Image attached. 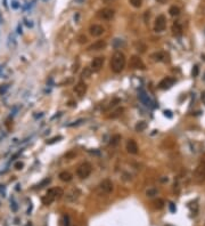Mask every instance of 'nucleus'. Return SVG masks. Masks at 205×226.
Here are the masks:
<instances>
[{"mask_svg": "<svg viewBox=\"0 0 205 226\" xmlns=\"http://www.w3.org/2000/svg\"><path fill=\"white\" fill-rule=\"evenodd\" d=\"M125 56L124 54L121 51H116L114 53V55L112 56V60H111V69L114 73H121L125 66Z\"/></svg>", "mask_w": 205, "mask_h": 226, "instance_id": "f257e3e1", "label": "nucleus"}, {"mask_svg": "<svg viewBox=\"0 0 205 226\" xmlns=\"http://www.w3.org/2000/svg\"><path fill=\"white\" fill-rule=\"evenodd\" d=\"M62 195H64V191L62 190L61 187H54L48 190V192L46 193V195L42 196L41 201L45 205H50L56 199H59L62 198Z\"/></svg>", "mask_w": 205, "mask_h": 226, "instance_id": "f03ea898", "label": "nucleus"}, {"mask_svg": "<svg viewBox=\"0 0 205 226\" xmlns=\"http://www.w3.org/2000/svg\"><path fill=\"white\" fill-rule=\"evenodd\" d=\"M91 171H92L91 164L89 163V162H83V163H81L78 167L76 175H78V177H80L81 179H84V178H87V177L90 176Z\"/></svg>", "mask_w": 205, "mask_h": 226, "instance_id": "7ed1b4c3", "label": "nucleus"}, {"mask_svg": "<svg viewBox=\"0 0 205 226\" xmlns=\"http://www.w3.org/2000/svg\"><path fill=\"white\" fill-rule=\"evenodd\" d=\"M194 178L197 183H202L203 181H205V161L201 162L195 169Z\"/></svg>", "mask_w": 205, "mask_h": 226, "instance_id": "20e7f679", "label": "nucleus"}, {"mask_svg": "<svg viewBox=\"0 0 205 226\" xmlns=\"http://www.w3.org/2000/svg\"><path fill=\"white\" fill-rule=\"evenodd\" d=\"M115 15V11L112 8H102V9L98 10L97 13V16L98 18L104 21H111Z\"/></svg>", "mask_w": 205, "mask_h": 226, "instance_id": "39448f33", "label": "nucleus"}, {"mask_svg": "<svg viewBox=\"0 0 205 226\" xmlns=\"http://www.w3.org/2000/svg\"><path fill=\"white\" fill-rule=\"evenodd\" d=\"M166 28V18L164 15H158L155 20V24H154V30L155 32H163Z\"/></svg>", "mask_w": 205, "mask_h": 226, "instance_id": "423d86ee", "label": "nucleus"}, {"mask_svg": "<svg viewBox=\"0 0 205 226\" xmlns=\"http://www.w3.org/2000/svg\"><path fill=\"white\" fill-rule=\"evenodd\" d=\"M130 66L134 70H145L146 69L143 60L137 55H133L130 57Z\"/></svg>", "mask_w": 205, "mask_h": 226, "instance_id": "0eeeda50", "label": "nucleus"}, {"mask_svg": "<svg viewBox=\"0 0 205 226\" xmlns=\"http://www.w3.org/2000/svg\"><path fill=\"white\" fill-rule=\"evenodd\" d=\"M98 188H99V191L102 192V194H110V193H112L113 188H114V187H113L112 181H110V179H104L102 183L99 184Z\"/></svg>", "mask_w": 205, "mask_h": 226, "instance_id": "6e6552de", "label": "nucleus"}, {"mask_svg": "<svg viewBox=\"0 0 205 226\" xmlns=\"http://www.w3.org/2000/svg\"><path fill=\"white\" fill-rule=\"evenodd\" d=\"M104 57L99 56V57H96L91 61L90 64V69L92 72H99L102 69V65H104Z\"/></svg>", "mask_w": 205, "mask_h": 226, "instance_id": "1a4fd4ad", "label": "nucleus"}, {"mask_svg": "<svg viewBox=\"0 0 205 226\" xmlns=\"http://www.w3.org/2000/svg\"><path fill=\"white\" fill-rule=\"evenodd\" d=\"M174 83H175V79H174V78L166 77V78H164L163 80H161V81H160V83H158V88H160V89H163V90H165V89L171 88Z\"/></svg>", "mask_w": 205, "mask_h": 226, "instance_id": "9d476101", "label": "nucleus"}, {"mask_svg": "<svg viewBox=\"0 0 205 226\" xmlns=\"http://www.w3.org/2000/svg\"><path fill=\"white\" fill-rule=\"evenodd\" d=\"M104 32H105V29L99 24H92L89 28V33L92 37H100Z\"/></svg>", "mask_w": 205, "mask_h": 226, "instance_id": "9b49d317", "label": "nucleus"}, {"mask_svg": "<svg viewBox=\"0 0 205 226\" xmlns=\"http://www.w3.org/2000/svg\"><path fill=\"white\" fill-rule=\"evenodd\" d=\"M138 97H139V101L143 103L145 106H148V107L153 106V101L151 99V97H149L146 92H144V90H140V92H139Z\"/></svg>", "mask_w": 205, "mask_h": 226, "instance_id": "f8f14e48", "label": "nucleus"}, {"mask_svg": "<svg viewBox=\"0 0 205 226\" xmlns=\"http://www.w3.org/2000/svg\"><path fill=\"white\" fill-rule=\"evenodd\" d=\"M106 46H107V43H106V41L104 40H97L96 42H93L92 45H90L89 47H88V50H91V51H97V50H102V49H105L106 48Z\"/></svg>", "mask_w": 205, "mask_h": 226, "instance_id": "ddd939ff", "label": "nucleus"}, {"mask_svg": "<svg viewBox=\"0 0 205 226\" xmlns=\"http://www.w3.org/2000/svg\"><path fill=\"white\" fill-rule=\"evenodd\" d=\"M151 57L155 62H169V55L164 51H157L151 55Z\"/></svg>", "mask_w": 205, "mask_h": 226, "instance_id": "4468645a", "label": "nucleus"}, {"mask_svg": "<svg viewBox=\"0 0 205 226\" xmlns=\"http://www.w3.org/2000/svg\"><path fill=\"white\" fill-rule=\"evenodd\" d=\"M87 89H88L87 85H86L83 81H80V82H78V83L75 85V87H74V92H75V94H78L80 97H82V96L87 92Z\"/></svg>", "mask_w": 205, "mask_h": 226, "instance_id": "2eb2a0df", "label": "nucleus"}, {"mask_svg": "<svg viewBox=\"0 0 205 226\" xmlns=\"http://www.w3.org/2000/svg\"><path fill=\"white\" fill-rule=\"evenodd\" d=\"M138 145L136 143V141L133 139H129L127 142V151L129 152L130 154H137L138 153Z\"/></svg>", "mask_w": 205, "mask_h": 226, "instance_id": "dca6fc26", "label": "nucleus"}, {"mask_svg": "<svg viewBox=\"0 0 205 226\" xmlns=\"http://www.w3.org/2000/svg\"><path fill=\"white\" fill-rule=\"evenodd\" d=\"M80 195H81V191L79 188H73L66 194V200L67 201H75L76 199H79Z\"/></svg>", "mask_w": 205, "mask_h": 226, "instance_id": "f3484780", "label": "nucleus"}, {"mask_svg": "<svg viewBox=\"0 0 205 226\" xmlns=\"http://www.w3.org/2000/svg\"><path fill=\"white\" fill-rule=\"evenodd\" d=\"M172 33H173L175 37H180L182 34V26L180 25V23L175 22L172 25Z\"/></svg>", "mask_w": 205, "mask_h": 226, "instance_id": "a211bd4d", "label": "nucleus"}, {"mask_svg": "<svg viewBox=\"0 0 205 226\" xmlns=\"http://www.w3.org/2000/svg\"><path fill=\"white\" fill-rule=\"evenodd\" d=\"M72 178H73V176H72L71 173H69V171H62L61 174H59V179L63 181V182H71Z\"/></svg>", "mask_w": 205, "mask_h": 226, "instance_id": "6ab92c4d", "label": "nucleus"}, {"mask_svg": "<svg viewBox=\"0 0 205 226\" xmlns=\"http://www.w3.org/2000/svg\"><path fill=\"white\" fill-rule=\"evenodd\" d=\"M146 128H147V122H146V121H139V122L136 124V127H134L136 131H138V133L144 131Z\"/></svg>", "mask_w": 205, "mask_h": 226, "instance_id": "aec40b11", "label": "nucleus"}, {"mask_svg": "<svg viewBox=\"0 0 205 226\" xmlns=\"http://www.w3.org/2000/svg\"><path fill=\"white\" fill-rule=\"evenodd\" d=\"M123 112H124V107H119V109H116L115 111H113L112 114H110L108 118H111V119H116V118H119Z\"/></svg>", "mask_w": 205, "mask_h": 226, "instance_id": "412c9836", "label": "nucleus"}, {"mask_svg": "<svg viewBox=\"0 0 205 226\" xmlns=\"http://www.w3.org/2000/svg\"><path fill=\"white\" fill-rule=\"evenodd\" d=\"M50 182H51L50 178H45L43 181H41L39 184L35 185L34 188H39V190H41V188H43L45 186H48V184H50Z\"/></svg>", "mask_w": 205, "mask_h": 226, "instance_id": "4be33fe9", "label": "nucleus"}, {"mask_svg": "<svg viewBox=\"0 0 205 226\" xmlns=\"http://www.w3.org/2000/svg\"><path fill=\"white\" fill-rule=\"evenodd\" d=\"M153 205H154V208H155V209H158V210H160V209L163 208L165 203H164V201L162 200V199H156V200L153 202Z\"/></svg>", "mask_w": 205, "mask_h": 226, "instance_id": "5701e85b", "label": "nucleus"}, {"mask_svg": "<svg viewBox=\"0 0 205 226\" xmlns=\"http://www.w3.org/2000/svg\"><path fill=\"white\" fill-rule=\"evenodd\" d=\"M120 141H121V136H120V135H114V136H112V138H111L110 144H111L112 146H116L117 144L120 143Z\"/></svg>", "mask_w": 205, "mask_h": 226, "instance_id": "b1692460", "label": "nucleus"}, {"mask_svg": "<svg viewBox=\"0 0 205 226\" xmlns=\"http://www.w3.org/2000/svg\"><path fill=\"white\" fill-rule=\"evenodd\" d=\"M169 13H170V15H171V16H179V14H180V9H179L178 7H175V6H172V7H170Z\"/></svg>", "mask_w": 205, "mask_h": 226, "instance_id": "393cba45", "label": "nucleus"}, {"mask_svg": "<svg viewBox=\"0 0 205 226\" xmlns=\"http://www.w3.org/2000/svg\"><path fill=\"white\" fill-rule=\"evenodd\" d=\"M157 193H158V191H157L156 188H148V190L146 191V195H147V196H149V198L157 195Z\"/></svg>", "mask_w": 205, "mask_h": 226, "instance_id": "a878e982", "label": "nucleus"}, {"mask_svg": "<svg viewBox=\"0 0 205 226\" xmlns=\"http://www.w3.org/2000/svg\"><path fill=\"white\" fill-rule=\"evenodd\" d=\"M130 4L132 5L134 8H139L143 5V0H130Z\"/></svg>", "mask_w": 205, "mask_h": 226, "instance_id": "bb28decb", "label": "nucleus"}, {"mask_svg": "<svg viewBox=\"0 0 205 226\" xmlns=\"http://www.w3.org/2000/svg\"><path fill=\"white\" fill-rule=\"evenodd\" d=\"M91 69H89V68H86L83 72H82V77L83 78H89L90 77V74H91Z\"/></svg>", "mask_w": 205, "mask_h": 226, "instance_id": "cd10ccee", "label": "nucleus"}, {"mask_svg": "<svg viewBox=\"0 0 205 226\" xmlns=\"http://www.w3.org/2000/svg\"><path fill=\"white\" fill-rule=\"evenodd\" d=\"M62 138H63L62 136H56V137L51 138V139H49V141H47V144L51 145V144H54V143H56V142H58V141H61Z\"/></svg>", "mask_w": 205, "mask_h": 226, "instance_id": "c85d7f7f", "label": "nucleus"}, {"mask_svg": "<svg viewBox=\"0 0 205 226\" xmlns=\"http://www.w3.org/2000/svg\"><path fill=\"white\" fill-rule=\"evenodd\" d=\"M10 208H11L13 211H17V205H16V202H15L14 199L10 200Z\"/></svg>", "mask_w": 205, "mask_h": 226, "instance_id": "c756f323", "label": "nucleus"}, {"mask_svg": "<svg viewBox=\"0 0 205 226\" xmlns=\"http://www.w3.org/2000/svg\"><path fill=\"white\" fill-rule=\"evenodd\" d=\"M14 167H15V169H16V170H20V169H23L24 163H23V162H20V161H18V162H16V163H15Z\"/></svg>", "mask_w": 205, "mask_h": 226, "instance_id": "7c9ffc66", "label": "nucleus"}, {"mask_svg": "<svg viewBox=\"0 0 205 226\" xmlns=\"http://www.w3.org/2000/svg\"><path fill=\"white\" fill-rule=\"evenodd\" d=\"M64 226H70V218H69V216H64Z\"/></svg>", "mask_w": 205, "mask_h": 226, "instance_id": "2f4dec72", "label": "nucleus"}, {"mask_svg": "<svg viewBox=\"0 0 205 226\" xmlns=\"http://www.w3.org/2000/svg\"><path fill=\"white\" fill-rule=\"evenodd\" d=\"M84 120L83 119H80V120H78L76 122H74V123H71V124H69V127H74V126H79V124H81L82 122H83Z\"/></svg>", "mask_w": 205, "mask_h": 226, "instance_id": "473e14b6", "label": "nucleus"}, {"mask_svg": "<svg viewBox=\"0 0 205 226\" xmlns=\"http://www.w3.org/2000/svg\"><path fill=\"white\" fill-rule=\"evenodd\" d=\"M79 42H80V43L87 42V37H86V36H80V37H79Z\"/></svg>", "mask_w": 205, "mask_h": 226, "instance_id": "72a5a7b5", "label": "nucleus"}, {"mask_svg": "<svg viewBox=\"0 0 205 226\" xmlns=\"http://www.w3.org/2000/svg\"><path fill=\"white\" fill-rule=\"evenodd\" d=\"M192 73H193V75H194V77H196V75L198 74V66H197V65H195L194 66V69H193Z\"/></svg>", "mask_w": 205, "mask_h": 226, "instance_id": "f704fd0d", "label": "nucleus"}, {"mask_svg": "<svg viewBox=\"0 0 205 226\" xmlns=\"http://www.w3.org/2000/svg\"><path fill=\"white\" fill-rule=\"evenodd\" d=\"M7 89H8V86H7V85H4V87H0V94H4Z\"/></svg>", "mask_w": 205, "mask_h": 226, "instance_id": "c9c22d12", "label": "nucleus"}, {"mask_svg": "<svg viewBox=\"0 0 205 226\" xmlns=\"http://www.w3.org/2000/svg\"><path fill=\"white\" fill-rule=\"evenodd\" d=\"M11 7H13L14 9H17V8H18V2H17V1H13V2H11Z\"/></svg>", "mask_w": 205, "mask_h": 226, "instance_id": "e433bc0d", "label": "nucleus"}, {"mask_svg": "<svg viewBox=\"0 0 205 226\" xmlns=\"http://www.w3.org/2000/svg\"><path fill=\"white\" fill-rule=\"evenodd\" d=\"M164 115L171 118V117H172V113H171V111H166V110H165V111H164Z\"/></svg>", "mask_w": 205, "mask_h": 226, "instance_id": "4c0bfd02", "label": "nucleus"}, {"mask_svg": "<svg viewBox=\"0 0 205 226\" xmlns=\"http://www.w3.org/2000/svg\"><path fill=\"white\" fill-rule=\"evenodd\" d=\"M170 210H171V212H175V207H174V203H170Z\"/></svg>", "mask_w": 205, "mask_h": 226, "instance_id": "58836bf2", "label": "nucleus"}, {"mask_svg": "<svg viewBox=\"0 0 205 226\" xmlns=\"http://www.w3.org/2000/svg\"><path fill=\"white\" fill-rule=\"evenodd\" d=\"M0 192H1L2 195L5 196V194H6V190H5V187H2V188H1V185H0Z\"/></svg>", "mask_w": 205, "mask_h": 226, "instance_id": "ea45409f", "label": "nucleus"}, {"mask_svg": "<svg viewBox=\"0 0 205 226\" xmlns=\"http://www.w3.org/2000/svg\"><path fill=\"white\" fill-rule=\"evenodd\" d=\"M25 24H26L28 26H30V28H32V26H33V24H32L31 22H29V21H26V22H25Z\"/></svg>", "mask_w": 205, "mask_h": 226, "instance_id": "a19ab883", "label": "nucleus"}, {"mask_svg": "<svg viewBox=\"0 0 205 226\" xmlns=\"http://www.w3.org/2000/svg\"><path fill=\"white\" fill-rule=\"evenodd\" d=\"M112 1H114V0H102V2H105V4H110Z\"/></svg>", "mask_w": 205, "mask_h": 226, "instance_id": "79ce46f5", "label": "nucleus"}, {"mask_svg": "<svg viewBox=\"0 0 205 226\" xmlns=\"http://www.w3.org/2000/svg\"><path fill=\"white\" fill-rule=\"evenodd\" d=\"M17 29H18V33H20V34H22V26H20V25H18V28H17Z\"/></svg>", "mask_w": 205, "mask_h": 226, "instance_id": "37998d69", "label": "nucleus"}, {"mask_svg": "<svg viewBox=\"0 0 205 226\" xmlns=\"http://www.w3.org/2000/svg\"><path fill=\"white\" fill-rule=\"evenodd\" d=\"M4 22V20H2V17H1V14H0V24Z\"/></svg>", "mask_w": 205, "mask_h": 226, "instance_id": "c03bdc74", "label": "nucleus"}, {"mask_svg": "<svg viewBox=\"0 0 205 226\" xmlns=\"http://www.w3.org/2000/svg\"><path fill=\"white\" fill-rule=\"evenodd\" d=\"M158 1H161V2H163V1H164V0H158Z\"/></svg>", "mask_w": 205, "mask_h": 226, "instance_id": "a18cd8bd", "label": "nucleus"}, {"mask_svg": "<svg viewBox=\"0 0 205 226\" xmlns=\"http://www.w3.org/2000/svg\"><path fill=\"white\" fill-rule=\"evenodd\" d=\"M168 226H170V225H168Z\"/></svg>", "mask_w": 205, "mask_h": 226, "instance_id": "49530a36", "label": "nucleus"}]
</instances>
